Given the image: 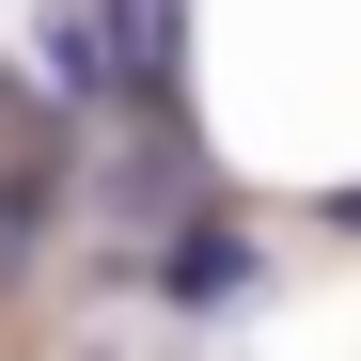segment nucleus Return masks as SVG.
<instances>
[{
    "instance_id": "obj_1",
    "label": "nucleus",
    "mask_w": 361,
    "mask_h": 361,
    "mask_svg": "<svg viewBox=\"0 0 361 361\" xmlns=\"http://www.w3.org/2000/svg\"><path fill=\"white\" fill-rule=\"evenodd\" d=\"M252 283H267V252H252L235 220H173V235H157V298H173V314H235Z\"/></svg>"
},
{
    "instance_id": "obj_2",
    "label": "nucleus",
    "mask_w": 361,
    "mask_h": 361,
    "mask_svg": "<svg viewBox=\"0 0 361 361\" xmlns=\"http://www.w3.org/2000/svg\"><path fill=\"white\" fill-rule=\"evenodd\" d=\"M32 47H47V79H63L79 110H94V94H126V47L94 32V0H47V32H32Z\"/></svg>"
},
{
    "instance_id": "obj_3",
    "label": "nucleus",
    "mask_w": 361,
    "mask_h": 361,
    "mask_svg": "<svg viewBox=\"0 0 361 361\" xmlns=\"http://www.w3.org/2000/svg\"><path fill=\"white\" fill-rule=\"evenodd\" d=\"M0 283H32V189L0 173Z\"/></svg>"
}]
</instances>
